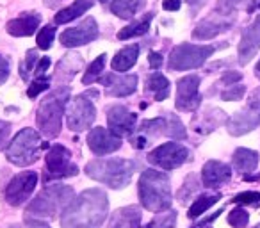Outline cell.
I'll return each mask as SVG.
<instances>
[{"label":"cell","mask_w":260,"mask_h":228,"mask_svg":"<svg viewBox=\"0 0 260 228\" xmlns=\"http://www.w3.org/2000/svg\"><path fill=\"white\" fill-rule=\"evenodd\" d=\"M258 123H260V116H256L255 112L246 109V111L235 112L234 116L228 118L226 128L232 136H244L248 132H251Z\"/></svg>","instance_id":"obj_22"},{"label":"cell","mask_w":260,"mask_h":228,"mask_svg":"<svg viewBox=\"0 0 260 228\" xmlns=\"http://www.w3.org/2000/svg\"><path fill=\"white\" fill-rule=\"evenodd\" d=\"M48 87H50V79H48L47 75L36 77V80H34V82L29 86V89H27V94H29V98H36L41 91L48 89Z\"/></svg>","instance_id":"obj_40"},{"label":"cell","mask_w":260,"mask_h":228,"mask_svg":"<svg viewBox=\"0 0 260 228\" xmlns=\"http://www.w3.org/2000/svg\"><path fill=\"white\" fill-rule=\"evenodd\" d=\"M200 79L198 75H185L184 79H180L177 82V105L178 111L191 112L194 109H198V105L202 104V94H200Z\"/></svg>","instance_id":"obj_12"},{"label":"cell","mask_w":260,"mask_h":228,"mask_svg":"<svg viewBox=\"0 0 260 228\" xmlns=\"http://www.w3.org/2000/svg\"><path fill=\"white\" fill-rule=\"evenodd\" d=\"M244 94H246L244 86H230L228 89H224L223 93H221V98H223L224 102H235V100H241Z\"/></svg>","instance_id":"obj_41"},{"label":"cell","mask_w":260,"mask_h":228,"mask_svg":"<svg viewBox=\"0 0 260 228\" xmlns=\"http://www.w3.org/2000/svg\"><path fill=\"white\" fill-rule=\"evenodd\" d=\"M255 72H256V77H260V61L256 62V66H255Z\"/></svg>","instance_id":"obj_54"},{"label":"cell","mask_w":260,"mask_h":228,"mask_svg":"<svg viewBox=\"0 0 260 228\" xmlns=\"http://www.w3.org/2000/svg\"><path fill=\"white\" fill-rule=\"evenodd\" d=\"M48 66H50V59H48V57L40 59V61H38L36 70H34V73H36V77H43L45 73H47Z\"/></svg>","instance_id":"obj_45"},{"label":"cell","mask_w":260,"mask_h":228,"mask_svg":"<svg viewBox=\"0 0 260 228\" xmlns=\"http://www.w3.org/2000/svg\"><path fill=\"white\" fill-rule=\"evenodd\" d=\"M248 221H249L248 210L241 209V207H237V209H234L230 214H228V223H230L234 228H244L246 224H248Z\"/></svg>","instance_id":"obj_38"},{"label":"cell","mask_w":260,"mask_h":228,"mask_svg":"<svg viewBox=\"0 0 260 228\" xmlns=\"http://www.w3.org/2000/svg\"><path fill=\"white\" fill-rule=\"evenodd\" d=\"M9 77V61L4 57V55H0V84H4Z\"/></svg>","instance_id":"obj_44"},{"label":"cell","mask_w":260,"mask_h":228,"mask_svg":"<svg viewBox=\"0 0 260 228\" xmlns=\"http://www.w3.org/2000/svg\"><path fill=\"white\" fill-rule=\"evenodd\" d=\"M216 52V47L212 45H191L182 43L171 50L168 66L173 72H187L196 70L205 64V61Z\"/></svg>","instance_id":"obj_7"},{"label":"cell","mask_w":260,"mask_h":228,"mask_svg":"<svg viewBox=\"0 0 260 228\" xmlns=\"http://www.w3.org/2000/svg\"><path fill=\"white\" fill-rule=\"evenodd\" d=\"M148 61H150V66H152L153 70H159L160 66H162V55H160L159 52H150Z\"/></svg>","instance_id":"obj_46"},{"label":"cell","mask_w":260,"mask_h":228,"mask_svg":"<svg viewBox=\"0 0 260 228\" xmlns=\"http://www.w3.org/2000/svg\"><path fill=\"white\" fill-rule=\"evenodd\" d=\"M100 34L98 30V23L94 22V18H86L80 25L73 27V29H68L59 36V41H61L64 47L68 48H75V47H82V45H87L91 41H94Z\"/></svg>","instance_id":"obj_14"},{"label":"cell","mask_w":260,"mask_h":228,"mask_svg":"<svg viewBox=\"0 0 260 228\" xmlns=\"http://www.w3.org/2000/svg\"><path fill=\"white\" fill-rule=\"evenodd\" d=\"M228 15H230V13H226V11L216 13V15H212L210 18H205L203 22H200L198 25H196V29L192 30V38L200 41H207V40L216 38L217 34L228 30L232 27V23H234V20L228 18Z\"/></svg>","instance_id":"obj_16"},{"label":"cell","mask_w":260,"mask_h":228,"mask_svg":"<svg viewBox=\"0 0 260 228\" xmlns=\"http://www.w3.org/2000/svg\"><path fill=\"white\" fill-rule=\"evenodd\" d=\"M107 123L109 131L118 138H130L136 132L138 116L130 112L125 105H112L107 109Z\"/></svg>","instance_id":"obj_13"},{"label":"cell","mask_w":260,"mask_h":228,"mask_svg":"<svg viewBox=\"0 0 260 228\" xmlns=\"http://www.w3.org/2000/svg\"><path fill=\"white\" fill-rule=\"evenodd\" d=\"M232 202L237 203V205H253V207H258L260 192H256V191L239 192L237 196H234V198H232Z\"/></svg>","instance_id":"obj_39"},{"label":"cell","mask_w":260,"mask_h":228,"mask_svg":"<svg viewBox=\"0 0 260 228\" xmlns=\"http://www.w3.org/2000/svg\"><path fill=\"white\" fill-rule=\"evenodd\" d=\"M153 15H155V13H146L141 20H136V22H132L130 25H126L125 29H121L118 32V40L125 41V40H130V38L145 36L150 29V23H152V20H153Z\"/></svg>","instance_id":"obj_28"},{"label":"cell","mask_w":260,"mask_h":228,"mask_svg":"<svg viewBox=\"0 0 260 228\" xmlns=\"http://www.w3.org/2000/svg\"><path fill=\"white\" fill-rule=\"evenodd\" d=\"M43 148H47V145L41 141V136L36 131H32V128H22L13 138V141L8 145L6 157L15 166L25 168L40 159V152Z\"/></svg>","instance_id":"obj_6"},{"label":"cell","mask_w":260,"mask_h":228,"mask_svg":"<svg viewBox=\"0 0 260 228\" xmlns=\"http://www.w3.org/2000/svg\"><path fill=\"white\" fill-rule=\"evenodd\" d=\"M138 57H139V45H128V47L121 48L118 54L112 57V70L114 72H128L132 66L138 62Z\"/></svg>","instance_id":"obj_23"},{"label":"cell","mask_w":260,"mask_h":228,"mask_svg":"<svg viewBox=\"0 0 260 228\" xmlns=\"http://www.w3.org/2000/svg\"><path fill=\"white\" fill-rule=\"evenodd\" d=\"M102 82L107 86L105 93L109 96H116V98H121V96H128V94L136 93L138 89V77L136 75H111L104 77Z\"/></svg>","instance_id":"obj_19"},{"label":"cell","mask_w":260,"mask_h":228,"mask_svg":"<svg viewBox=\"0 0 260 228\" xmlns=\"http://www.w3.org/2000/svg\"><path fill=\"white\" fill-rule=\"evenodd\" d=\"M73 189L70 185L62 184H54L47 185L32 202L27 205L25 216L27 219H54L55 216H59L64 212L70 207V203L73 202Z\"/></svg>","instance_id":"obj_2"},{"label":"cell","mask_w":260,"mask_h":228,"mask_svg":"<svg viewBox=\"0 0 260 228\" xmlns=\"http://www.w3.org/2000/svg\"><path fill=\"white\" fill-rule=\"evenodd\" d=\"M38 185V175L34 171H22L13 180L9 182L8 189H6V200L9 205L20 207L30 198Z\"/></svg>","instance_id":"obj_11"},{"label":"cell","mask_w":260,"mask_h":228,"mask_svg":"<svg viewBox=\"0 0 260 228\" xmlns=\"http://www.w3.org/2000/svg\"><path fill=\"white\" fill-rule=\"evenodd\" d=\"M64 0H45V6L47 8H50V9H54V8H57L59 4H62Z\"/></svg>","instance_id":"obj_51"},{"label":"cell","mask_w":260,"mask_h":228,"mask_svg":"<svg viewBox=\"0 0 260 228\" xmlns=\"http://www.w3.org/2000/svg\"><path fill=\"white\" fill-rule=\"evenodd\" d=\"M189 159V150L178 143H164L148 153V162L160 170H177Z\"/></svg>","instance_id":"obj_10"},{"label":"cell","mask_w":260,"mask_h":228,"mask_svg":"<svg viewBox=\"0 0 260 228\" xmlns=\"http://www.w3.org/2000/svg\"><path fill=\"white\" fill-rule=\"evenodd\" d=\"M93 6H94L93 0H75V2H73L70 8L61 9V11L55 15V18H54L55 25H62V23L73 22V20L79 18L80 15H84V13L89 11Z\"/></svg>","instance_id":"obj_24"},{"label":"cell","mask_w":260,"mask_h":228,"mask_svg":"<svg viewBox=\"0 0 260 228\" xmlns=\"http://www.w3.org/2000/svg\"><path fill=\"white\" fill-rule=\"evenodd\" d=\"M138 194L150 212H166L171 207V182L164 171L146 170L139 178Z\"/></svg>","instance_id":"obj_3"},{"label":"cell","mask_w":260,"mask_h":228,"mask_svg":"<svg viewBox=\"0 0 260 228\" xmlns=\"http://www.w3.org/2000/svg\"><path fill=\"white\" fill-rule=\"evenodd\" d=\"M182 6V0H164L162 9L164 11H178Z\"/></svg>","instance_id":"obj_47"},{"label":"cell","mask_w":260,"mask_h":228,"mask_svg":"<svg viewBox=\"0 0 260 228\" xmlns=\"http://www.w3.org/2000/svg\"><path fill=\"white\" fill-rule=\"evenodd\" d=\"M86 175L111 189H123L130 184L136 171V164L128 159H94L86 164Z\"/></svg>","instance_id":"obj_4"},{"label":"cell","mask_w":260,"mask_h":228,"mask_svg":"<svg viewBox=\"0 0 260 228\" xmlns=\"http://www.w3.org/2000/svg\"><path fill=\"white\" fill-rule=\"evenodd\" d=\"M205 120L207 121H210V114H209V112H207V114H205ZM214 127H216V123H212V125H210V127H207V131H214Z\"/></svg>","instance_id":"obj_53"},{"label":"cell","mask_w":260,"mask_h":228,"mask_svg":"<svg viewBox=\"0 0 260 228\" xmlns=\"http://www.w3.org/2000/svg\"><path fill=\"white\" fill-rule=\"evenodd\" d=\"M219 200H221V194H217V192H216V194H202V196H198V198L194 200V203L189 207L187 217H189V219H198L203 212H207V210H209L214 203L219 202Z\"/></svg>","instance_id":"obj_30"},{"label":"cell","mask_w":260,"mask_h":228,"mask_svg":"<svg viewBox=\"0 0 260 228\" xmlns=\"http://www.w3.org/2000/svg\"><path fill=\"white\" fill-rule=\"evenodd\" d=\"M146 0H112L111 2V11L118 18H134L139 11L143 9Z\"/></svg>","instance_id":"obj_27"},{"label":"cell","mask_w":260,"mask_h":228,"mask_svg":"<svg viewBox=\"0 0 260 228\" xmlns=\"http://www.w3.org/2000/svg\"><path fill=\"white\" fill-rule=\"evenodd\" d=\"M45 162H47V173H45L47 182L75 177L79 173V166L72 162V152L62 145L52 146L45 157Z\"/></svg>","instance_id":"obj_9"},{"label":"cell","mask_w":260,"mask_h":228,"mask_svg":"<svg viewBox=\"0 0 260 228\" xmlns=\"http://www.w3.org/2000/svg\"><path fill=\"white\" fill-rule=\"evenodd\" d=\"M68 98H70V87L61 86L55 91H52L47 98L41 100V105L38 109L36 123L43 136H47V138H57L59 136L62 125V114H64V107Z\"/></svg>","instance_id":"obj_5"},{"label":"cell","mask_w":260,"mask_h":228,"mask_svg":"<svg viewBox=\"0 0 260 228\" xmlns=\"http://www.w3.org/2000/svg\"><path fill=\"white\" fill-rule=\"evenodd\" d=\"M166 136L171 139H177V141L187 138V132H185V127L180 121V118L177 114H171V112L166 114Z\"/></svg>","instance_id":"obj_32"},{"label":"cell","mask_w":260,"mask_h":228,"mask_svg":"<svg viewBox=\"0 0 260 228\" xmlns=\"http://www.w3.org/2000/svg\"><path fill=\"white\" fill-rule=\"evenodd\" d=\"M232 178V168L221 160H209L202 170V182L205 187L217 189Z\"/></svg>","instance_id":"obj_18"},{"label":"cell","mask_w":260,"mask_h":228,"mask_svg":"<svg viewBox=\"0 0 260 228\" xmlns=\"http://www.w3.org/2000/svg\"><path fill=\"white\" fill-rule=\"evenodd\" d=\"M258 50H260V15L242 32L241 43H239V62L241 64H248Z\"/></svg>","instance_id":"obj_17"},{"label":"cell","mask_w":260,"mask_h":228,"mask_svg":"<svg viewBox=\"0 0 260 228\" xmlns=\"http://www.w3.org/2000/svg\"><path fill=\"white\" fill-rule=\"evenodd\" d=\"M241 2H244V0H224V6H228V8H235V6H239Z\"/></svg>","instance_id":"obj_52"},{"label":"cell","mask_w":260,"mask_h":228,"mask_svg":"<svg viewBox=\"0 0 260 228\" xmlns=\"http://www.w3.org/2000/svg\"><path fill=\"white\" fill-rule=\"evenodd\" d=\"M141 217L143 214L138 205L121 207V209L114 210L107 228H139L141 226Z\"/></svg>","instance_id":"obj_21"},{"label":"cell","mask_w":260,"mask_h":228,"mask_svg":"<svg viewBox=\"0 0 260 228\" xmlns=\"http://www.w3.org/2000/svg\"><path fill=\"white\" fill-rule=\"evenodd\" d=\"M9 228H50L47 223H43L41 219H25L23 223L11 224Z\"/></svg>","instance_id":"obj_42"},{"label":"cell","mask_w":260,"mask_h":228,"mask_svg":"<svg viewBox=\"0 0 260 228\" xmlns=\"http://www.w3.org/2000/svg\"><path fill=\"white\" fill-rule=\"evenodd\" d=\"M80 66H82V55L80 54H75V52H72V54L64 55V57L59 61L57 64V79L61 80V82H68V80H72L73 77H75V73L80 70Z\"/></svg>","instance_id":"obj_26"},{"label":"cell","mask_w":260,"mask_h":228,"mask_svg":"<svg viewBox=\"0 0 260 228\" xmlns=\"http://www.w3.org/2000/svg\"><path fill=\"white\" fill-rule=\"evenodd\" d=\"M109 200L102 189L80 192L61 216V228H100L107 217Z\"/></svg>","instance_id":"obj_1"},{"label":"cell","mask_w":260,"mask_h":228,"mask_svg":"<svg viewBox=\"0 0 260 228\" xmlns=\"http://www.w3.org/2000/svg\"><path fill=\"white\" fill-rule=\"evenodd\" d=\"M175 224H177V212L170 209L162 214H157V216L146 224V228H175Z\"/></svg>","instance_id":"obj_34"},{"label":"cell","mask_w":260,"mask_h":228,"mask_svg":"<svg viewBox=\"0 0 260 228\" xmlns=\"http://www.w3.org/2000/svg\"><path fill=\"white\" fill-rule=\"evenodd\" d=\"M87 146L94 155H109L121 148V138L114 136L111 131L104 127H96L87 134Z\"/></svg>","instance_id":"obj_15"},{"label":"cell","mask_w":260,"mask_h":228,"mask_svg":"<svg viewBox=\"0 0 260 228\" xmlns=\"http://www.w3.org/2000/svg\"><path fill=\"white\" fill-rule=\"evenodd\" d=\"M146 89L152 91L155 102H162L170 96V80L162 73L155 72L146 79Z\"/></svg>","instance_id":"obj_29"},{"label":"cell","mask_w":260,"mask_h":228,"mask_svg":"<svg viewBox=\"0 0 260 228\" xmlns=\"http://www.w3.org/2000/svg\"><path fill=\"white\" fill-rule=\"evenodd\" d=\"M93 2H94V0H93ZM98 2H107V0H98Z\"/></svg>","instance_id":"obj_55"},{"label":"cell","mask_w":260,"mask_h":228,"mask_svg":"<svg viewBox=\"0 0 260 228\" xmlns=\"http://www.w3.org/2000/svg\"><path fill=\"white\" fill-rule=\"evenodd\" d=\"M141 136L146 139L159 138V136H166V116L153 118V120H145L139 127Z\"/></svg>","instance_id":"obj_31"},{"label":"cell","mask_w":260,"mask_h":228,"mask_svg":"<svg viewBox=\"0 0 260 228\" xmlns=\"http://www.w3.org/2000/svg\"><path fill=\"white\" fill-rule=\"evenodd\" d=\"M198 187H200V184H198V178H196V175H189V177L185 178L182 189L178 191V200H180L182 203L187 202V198L191 194H194V192L198 191Z\"/></svg>","instance_id":"obj_36"},{"label":"cell","mask_w":260,"mask_h":228,"mask_svg":"<svg viewBox=\"0 0 260 228\" xmlns=\"http://www.w3.org/2000/svg\"><path fill=\"white\" fill-rule=\"evenodd\" d=\"M185 4L191 6L192 11H198V9L202 8L203 4H205V0H185Z\"/></svg>","instance_id":"obj_50"},{"label":"cell","mask_w":260,"mask_h":228,"mask_svg":"<svg viewBox=\"0 0 260 228\" xmlns=\"http://www.w3.org/2000/svg\"><path fill=\"white\" fill-rule=\"evenodd\" d=\"M105 61H107V55L102 54V55H98V57L94 59V61L91 62L89 66H87V70L84 72V77H82V84H84V86H89V84L96 82L98 77H100L102 72H104Z\"/></svg>","instance_id":"obj_33"},{"label":"cell","mask_w":260,"mask_h":228,"mask_svg":"<svg viewBox=\"0 0 260 228\" xmlns=\"http://www.w3.org/2000/svg\"><path fill=\"white\" fill-rule=\"evenodd\" d=\"M54 38H55V27L54 25H47L43 27V29L40 30V34H38V48H41V50H48V48L52 47V43H54Z\"/></svg>","instance_id":"obj_35"},{"label":"cell","mask_w":260,"mask_h":228,"mask_svg":"<svg viewBox=\"0 0 260 228\" xmlns=\"http://www.w3.org/2000/svg\"><path fill=\"white\" fill-rule=\"evenodd\" d=\"M234 168L241 173H251L258 166V153L249 148H237L232 157Z\"/></svg>","instance_id":"obj_25"},{"label":"cell","mask_w":260,"mask_h":228,"mask_svg":"<svg viewBox=\"0 0 260 228\" xmlns=\"http://www.w3.org/2000/svg\"><path fill=\"white\" fill-rule=\"evenodd\" d=\"M96 91H89L75 96L70 102L68 109H66V123L68 128L73 132H82L93 125L94 118H96V109L93 105L91 96H96Z\"/></svg>","instance_id":"obj_8"},{"label":"cell","mask_w":260,"mask_h":228,"mask_svg":"<svg viewBox=\"0 0 260 228\" xmlns=\"http://www.w3.org/2000/svg\"><path fill=\"white\" fill-rule=\"evenodd\" d=\"M260 107V89H256L249 98V109H258Z\"/></svg>","instance_id":"obj_49"},{"label":"cell","mask_w":260,"mask_h":228,"mask_svg":"<svg viewBox=\"0 0 260 228\" xmlns=\"http://www.w3.org/2000/svg\"><path fill=\"white\" fill-rule=\"evenodd\" d=\"M40 23H41V15H38V13H23L22 16L8 22L6 30H8V34H11L15 38H27L36 32Z\"/></svg>","instance_id":"obj_20"},{"label":"cell","mask_w":260,"mask_h":228,"mask_svg":"<svg viewBox=\"0 0 260 228\" xmlns=\"http://www.w3.org/2000/svg\"><path fill=\"white\" fill-rule=\"evenodd\" d=\"M9 132H11V125H9L8 121H0V145L8 139Z\"/></svg>","instance_id":"obj_48"},{"label":"cell","mask_w":260,"mask_h":228,"mask_svg":"<svg viewBox=\"0 0 260 228\" xmlns=\"http://www.w3.org/2000/svg\"><path fill=\"white\" fill-rule=\"evenodd\" d=\"M241 79H242V73H239V72H226L223 77H221V84H224V86H234V84L239 82Z\"/></svg>","instance_id":"obj_43"},{"label":"cell","mask_w":260,"mask_h":228,"mask_svg":"<svg viewBox=\"0 0 260 228\" xmlns=\"http://www.w3.org/2000/svg\"><path fill=\"white\" fill-rule=\"evenodd\" d=\"M191 228H198V226H191Z\"/></svg>","instance_id":"obj_56"},{"label":"cell","mask_w":260,"mask_h":228,"mask_svg":"<svg viewBox=\"0 0 260 228\" xmlns=\"http://www.w3.org/2000/svg\"><path fill=\"white\" fill-rule=\"evenodd\" d=\"M38 52L36 50H29L25 55V61H22L20 64V75H22L23 80H27L30 77V73L34 72V64L38 62Z\"/></svg>","instance_id":"obj_37"}]
</instances>
